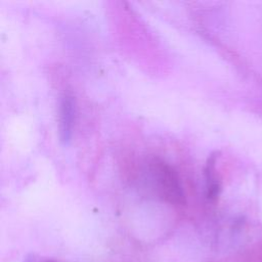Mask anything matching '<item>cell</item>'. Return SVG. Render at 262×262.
Instances as JSON below:
<instances>
[{"mask_svg": "<svg viewBox=\"0 0 262 262\" xmlns=\"http://www.w3.org/2000/svg\"><path fill=\"white\" fill-rule=\"evenodd\" d=\"M216 159L217 155L214 152L212 154L206 163V167L204 170L205 180H206V194L207 199L210 201H214L218 198L220 190H221V184L220 180L216 174Z\"/></svg>", "mask_w": 262, "mask_h": 262, "instance_id": "3957f363", "label": "cell"}, {"mask_svg": "<svg viewBox=\"0 0 262 262\" xmlns=\"http://www.w3.org/2000/svg\"><path fill=\"white\" fill-rule=\"evenodd\" d=\"M149 169L157 192L163 200L174 205L185 204L180 176L171 165L163 160L154 159Z\"/></svg>", "mask_w": 262, "mask_h": 262, "instance_id": "6da1fadb", "label": "cell"}, {"mask_svg": "<svg viewBox=\"0 0 262 262\" xmlns=\"http://www.w3.org/2000/svg\"><path fill=\"white\" fill-rule=\"evenodd\" d=\"M76 99L70 92H64L59 100L58 107V137L63 145H69L76 122Z\"/></svg>", "mask_w": 262, "mask_h": 262, "instance_id": "7a4b0ae2", "label": "cell"}, {"mask_svg": "<svg viewBox=\"0 0 262 262\" xmlns=\"http://www.w3.org/2000/svg\"><path fill=\"white\" fill-rule=\"evenodd\" d=\"M24 262H57L54 259L51 258H47V257H42V256H38L35 254H32L30 256H28Z\"/></svg>", "mask_w": 262, "mask_h": 262, "instance_id": "277c9868", "label": "cell"}]
</instances>
